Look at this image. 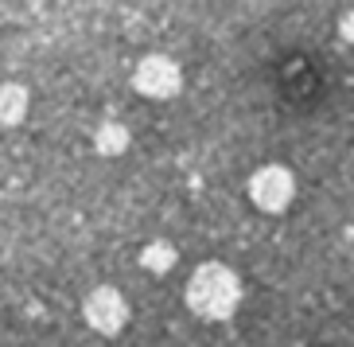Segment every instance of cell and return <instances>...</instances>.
<instances>
[{"label":"cell","instance_id":"52a82bcc","mask_svg":"<svg viewBox=\"0 0 354 347\" xmlns=\"http://www.w3.org/2000/svg\"><path fill=\"white\" fill-rule=\"evenodd\" d=\"M129 145H133V137H129V129L121 125V121H102V125H97L94 148L102 152V157H121Z\"/></svg>","mask_w":354,"mask_h":347},{"label":"cell","instance_id":"3957f363","mask_svg":"<svg viewBox=\"0 0 354 347\" xmlns=\"http://www.w3.org/2000/svg\"><path fill=\"white\" fill-rule=\"evenodd\" d=\"M82 316L97 336H117V332H125V324H129V301H125L121 289H113V285H97V289L86 293Z\"/></svg>","mask_w":354,"mask_h":347},{"label":"cell","instance_id":"8992f818","mask_svg":"<svg viewBox=\"0 0 354 347\" xmlns=\"http://www.w3.org/2000/svg\"><path fill=\"white\" fill-rule=\"evenodd\" d=\"M176 262H179V250L167 242V238H152V242L140 250V265H145L148 274H156V277L171 274V269H176Z\"/></svg>","mask_w":354,"mask_h":347},{"label":"cell","instance_id":"ba28073f","mask_svg":"<svg viewBox=\"0 0 354 347\" xmlns=\"http://www.w3.org/2000/svg\"><path fill=\"white\" fill-rule=\"evenodd\" d=\"M339 35H343L346 43H354V12H343V16H339Z\"/></svg>","mask_w":354,"mask_h":347},{"label":"cell","instance_id":"7a4b0ae2","mask_svg":"<svg viewBox=\"0 0 354 347\" xmlns=\"http://www.w3.org/2000/svg\"><path fill=\"white\" fill-rule=\"evenodd\" d=\"M133 90L152 102H171L183 90V71L171 55H145L133 71Z\"/></svg>","mask_w":354,"mask_h":347},{"label":"cell","instance_id":"5b68a950","mask_svg":"<svg viewBox=\"0 0 354 347\" xmlns=\"http://www.w3.org/2000/svg\"><path fill=\"white\" fill-rule=\"evenodd\" d=\"M28 105H32V98H28V86H20V82H0V125H4V129L24 125Z\"/></svg>","mask_w":354,"mask_h":347},{"label":"cell","instance_id":"277c9868","mask_svg":"<svg viewBox=\"0 0 354 347\" xmlns=\"http://www.w3.org/2000/svg\"><path fill=\"white\" fill-rule=\"evenodd\" d=\"M292 195H296V179L284 164H265L250 176V199L269 215H281L292 203Z\"/></svg>","mask_w":354,"mask_h":347},{"label":"cell","instance_id":"6da1fadb","mask_svg":"<svg viewBox=\"0 0 354 347\" xmlns=\"http://www.w3.org/2000/svg\"><path fill=\"white\" fill-rule=\"evenodd\" d=\"M241 305V277L226 262H203L187 281V308L203 320H230Z\"/></svg>","mask_w":354,"mask_h":347}]
</instances>
